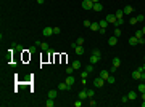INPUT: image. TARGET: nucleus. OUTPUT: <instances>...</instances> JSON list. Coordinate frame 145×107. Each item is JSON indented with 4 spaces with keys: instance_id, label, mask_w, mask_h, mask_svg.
<instances>
[{
    "instance_id": "44",
    "label": "nucleus",
    "mask_w": 145,
    "mask_h": 107,
    "mask_svg": "<svg viewBox=\"0 0 145 107\" xmlns=\"http://www.w3.org/2000/svg\"><path fill=\"white\" fill-rule=\"evenodd\" d=\"M140 80H144V81H145V70L142 72V75H140Z\"/></svg>"
},
{
    "instance_id": "16",
    "label": "nucleus",
    "mask_w": 145,
    "mask_h": 107,
    "mask_svg": "<svg viewBox=\"0 0 145 107\" xmlns=\"http://www.w3.org/2000/svg\"><path fill=\"white\" fill-rule=\"evenodd\" d=\"M69 88H71V86H68V85H66V81L58 85V89H61V91H66V89H69Z\"/></svg>"
},
{
    "instance_id": "41",
    "label": "nucleus",
    "mask_w": 145,
    "mask_h": 107,
    "mask_svg": "<svg viewBox=\"0 0 145 107\" xmlns=\"http://www.w3.org/2000/svg\"><path fill=\"white\" fill-rule=\"evenodd\" d=\"M127 101H129L127 96H123V98H121V102H127Z\"/></svg>"
},
{
    "instance_id": "47",
    "label": "nucleus",
    "mask_w": 145,
    "mask_h": 107,
    "mask_svg": "<svg viewBox=\"0 0 145 107\" xmlns=\"http://www.w3.org/2000/svg\"><path fill=\"white\" fill-rule=\"evenodd\" d=\"M142 107H145V99H144V102H142Z\"/></svg>"
},
{
    "instance_id": "10",
    "label": "nucleus",
    "mask_w": 145,
    "mask_h": 107,
    "mask_svg": "<svg viewBox=\"0 0 145 107\" xmlns=\"http://www.w3.org/2000/svg\"><path fill=\"white\" fill-rule=\"evenodd\" d=\"M74 51H76V54H84L85 50H84V46H82V45H77V46L74 48Z\"/></svg>"
},
{
    "instance_id": "5",
    "label": "nucleus",
    "mask_w": 145,
    "mask_h": 107,
    "mask_svg": "<svg viewBox=\"0 0 145 107\" xmlns=\"http://www.w3.org/2000/svg\"><path fill=\"white\" fill-rule=\"evenodd\" d=\"M116 43H118V37H116V35H113V37H110V38H108V45H110V46H115Z\"/></svg>"
},
{
    "instance_id": "35",
    "label": "nucleus",
    "mask_w": 145,
    "mask_h": 107,
    "mask_svg": "<svg viewBox=\"0 0 145 107\" xmlns=\"http://www.w3.org/2000/svg\"><path fill=\"white\" fill-rule=\"evenodd\" d=\"M89 106H90V107H95V106H97V102L94 101V98H92L90 101H89Z\"/></svg>"
},
{
    "instance_id": "48",
    "label": "nucleus",
    "mask_w": 145,
    "mask_h": 107,
    "mask_svg": "<svg viewBox=\"0 0 145 107\" xmlns=\"http://www.w3.org/2000/svg\"><path fill=\"white\" fill-rule=\"evenodd\" d=\"M92 2H94V3H97V2H100V0H92Z\"/></svg>"
},
{
    "instance_id": "1",
    "label": "nucleus",
    "mask_w": 145,
    "mask_h": 107,
    "mask_svg": "<svg viewBox=\"0 0 145 107\" xmlns=\"http://www.w3.org/2000/svg\"><path fill=\"white\" fill-rule=\"evenodd\" d=\"M82 8L84 10H92L94 8V2H92V0H82Z\"/></svg>"
},
{
    "instance_id": "37",
    "label": "nucleus",
    "mask_w": 145,
    "mask_h": 107,
    "mask_svg": "<svg viewBox=\"0 0 145 107\" xmlns=\"http://www.w3.org/2000/svg\"><path fill=\"white\" fill-rule=\"evenodd\" d=\"M60 32H61L60 27H53V34H60Z\"/></svg>"
},
{
    "instance_id": "4",
    "label": "nucleus",
    "mask_w": 145,
    "mask_h": 107,
    "mask_svg": "<svg viewBox=\"0 0 145 107\" xmlns=\"http://www.w3.org/2000/svg\"><path fill=\"white\" fill-rule=\"evenodd\" d=\"M37 46H40V50H44V51H50V46L47 43H44V42H36Z\"/></svg>"
},
{
    "instance_id": "6",
    "label": "nucleus",
    "mask_w": 145,
    "mask_h": 107,
    "mask_svg": "<svg viewBox=\"0 0 145 107\" xmlns=\"http://www.w3.org/2000/svg\"><path fill=\"white\" fill-rule=\"evenodd\" d=\"M123 11H124V15H132V13H134V8H132V5H126Z\"/></svg>"
},
{
    "instance_id": "49",
    "label": "nucleus",
    "mask_w": 145,
    "mask_h": 107,
    "mask_svg": "<svg viewBox=\"0 0 145 107\" xmlns=\"http://www.w3.org/2000/svg\"><path fill=\"white\" fill-rule=\"evenodd\" d=\"M142 32H144V35H145V27H144V29H142Z\"/></svg>"
},
{
    "instance_id": "40",
    "label": "nucleus",
    "mask_w": 145,
    "mask_h": 107,
    "mask_svg": "<svg viewBox=\"0 0 145 107\" xmlns=\"http://www.w3.org/2000/svg\"><path fill=\"white\" fill-rule=\"evenodd\" d=\"M76 43H77V45H82V43H84V38H82V37H81V38H77V40H76Z\"/></svg>"
},
{
    "instance_id": "11",
    "label": "nucleus",
    "mask_w": 145,
    "mask_h": 107,
    "mask_svg": "<svg viewBox=\"0 0 145 107\" xmlns=\"http://www.w3.org/2000/svg\"><path fill=\"white\" fill-rule=\"evenodd\" d=\"M89 29H90V30H94V32H98V29H100V24H98V22H92Z\"/></svg>"
},
{
    "instance_id": "50",
    "label": "nucleus",
    "mask_w": 145,
    "mask_h": 107,
    "mask_svg": "<svg viewBox=\"0 0 145 107\" xmlns=\"http://www.w3.org/2000/svg\"><path fill=\"white\" fill-rule=\"evenodd\" d=\"M144 69H145V66H144Z\"/></svg>"
},
{
    "instance_id": "34",
    "label": "nucleus",
    "mask_w": 145,
    "mask_h": 107,
    "mask_svg": "<svg viewBox=\"0 0 145 107\" xmlns=\"http://www.w3.org/2000/svg\"><path fill=\"white\" fill-rule=\"evenodd\" d=\"M81 106H82V99H79V101L74 102V107H81Z\"/></svg>"
},
{
    "instance_id": "3",
    "label": "nucleus",
    "mask_w": 145,
    "mask_h": 107,
    "mask_svg": "<svg viewBox=\"0 0 145 107\" xmlns=\"http://www.w3.org/2000/svg\"><path fill=\"white\" fill-rule=\"evenodd\" d=\"M42 34H44V37H50V35H53V27H44Z\"/></svg>"
},
{
    "instance_id": "18",
    "label": "nucleus",
    "mask_w": 145,
    "mask_h": 107,
    "mask_svg": "<svg viewBox=\"0 0 145 107\" xmlns=\"http://www.w3.org/2000/svg\"><path fill=\"white\" fill-rule=\"evenodd\" d=\"M115 16H116V19H123V16H124V11H123V10H118V11L115 13Z\"/></svg>"
},
{
    "instance_id": "12",
    "label": "nucleus",
    "mask_w": 145,
    "mask_h": 107,
    "mask_svg": "<svg viewBox=\"0 0 145 107\" xmlns=\"http://www.w3.org/2000/svg\"><path fill=\"white\" fill-rule=\"evenodd\" d=\"M137 96H139V94H137L136 91H131V93L127 94V98H129V101H136V99H137Z\"/></svg>"
},
{
    "instance_id": "36",
    "label": "nucleus",
    "mask_w": 145,
    "mask_h": 107,
    "mask_svg": "<svg viewBox=\"0 0 145 107\" xmlns=\"http://www.w3.org/2000/svg\"><path fill=\"white\" fill-rule=\"evenodd\" d=\"M105 32H107V29H103V27H100V29H98V34H100V35H105Z\"/></svg>"
},
{
    "instance_id": "42",
    "label": "nucleus",
    "mask_w": 145,
    "mask_h": 107,
    "mask_svg": "<svg viewBox=\"0 0 145 107\" xmlns=\"http://www.w3.org/2000/svg\"><path fill=\"white\" fill-rule=\"evenodd\" d=\"M137 40H139V43H140V45L145 43V38H144V37H142V38H137Z\"/></svg>"
},
{
    "instance_id": "9",
    "label": "nucleus",
    "mask_w": 145,
    "mask_h": 107,
    "mask_svg": "<svg viewBox=\"0 0 145 107\" xmlns=\"http://www.w3.org/2000/svg\"><path fill=\"white\" fill-rule=\"evenodd\" d=\"M92 10L98 13V11H102V10H103V5H102L100 2H97V3H94V8H92Z\"/></svg>"
},
{
    "instance_id": "20",
    "label": "nucleus",
    "mask_w": 145,
    "mask_h": 107,
    "mask_svg": "<svg viewBox=\"0 0 145 107\" xmlns=\"http://www.w3.org/2000/svg\"><path fill=\"white\" fill-rule=\"evenodd\" d=\"M56 94H58V93H56V89H50V91H48V98H52V99L56 98Z\"/></svg>"
},
{
    "instance_id": "15",
    "label": "nucleus",
    "mask_w": 145,
    "mask_h": 107,
    "mask_svg": "<svg viewBox=\"0 0 145 107\" xmlns=\"http://www.w3.org/2000/svg\"><path fill=\"white\" fill-rule=\"evenodd\" d=\"M79 99H87V89H81V93H79Z\"/></svg>"
},
{
    "instance_id": "28",
    "label": "nucleus",
    "mask_w": 145,
    "mask_h": 107,
    "mask_svg": "<svg viewBox=\"0 0 145 107\" xmlns=\"http://www.w3.org/2000/svg\"><path fill=\"white\" fill-rule=\"evenodd\" d=\"M107 81H108L110 85H113V83H115V81H116V80H115V77H111V75H110L108 78H107Z\"/></svg>"
},
{
    "instance_id": "43",
    "label": "nucleus",
    "mask_w": 145,
    "mask_h": 107,
    "mask_svg": "<svg viewBox=\"0 0 145 107\" xmlns=\"http://www.w3.org/2000/svg\"><path fill=\"white\" fill-rule=\"evenodd\" d=\"M36 48H37V45H34V46H31V48H29V51L32 53V51H36Z\"/></svg>"
},
{
    "instance_id": "24",
    "label": "nucleus",
    "mask_w": 145,
    "mask_h": 107,
    "mask_svg": "<svg viewBox=\"0 0 145 107\" xmlns=\"http://www.w3.org/2000/svg\"><path fill=\"white\" fill-rule=\"evenodd\" d=\"M71 66L74 67V69H76V70H77V69L81 67V61H72V64H71Z\"/></svg>"
},
{
    "instance_id": "19",
    "label": "nucleus",
    "mask_w": 145,
    "mask_h": 107,
    "mask_svg": "<svg viewBox=\"0 0 145 107\" xmlns=\"http://www.w3.org/2000/svg\"><path fill=\"white\" fill-rule=\"evenodd\" d=\"M45 106H47V107H53V106H55V99L48 98V99H47V102H45Z\"/></svg>"
},
{
    "instance_id": "45",
    "label": "nucleus",
    "mask_w": 145,
    "mask_h": 107,
    "mask_svg": "<svg viewBox=\"0 0 145 107\" xmlns=\"http://www.w3.org/2000/svg\"><path fill=\"white\" fill-rule=\"evenodd\" d=\"M37 3H39V5H42V3H44V2H45V0H36Z\"/></svg>"
},
{
    "instance_id": "26",
    "label": "nucleus",
    "mask_w": 145,
    "mask_h": 107,
    "mask_svg": "<svg viewBox=\"0 0 145 107\" xmlns=\"http://www.w3.org/2000/svg\"><path fill=\"white\" fill-rule=\"evenodd\" d=\"M85 89H87V88H85ZM87 98H89V99L94 98V89H87Z\"/></svg>"
},
{
    "instance_id": "25",
    "label": "nucleus",
    "mask_w": 145,
    "mask_h": 107,
    "mask_svg": "<svg viewBox=\"0 0 145 107\" xmlns=\"http://www.w3.org/2000/svg\"><path fill=\"white\" fill-rule=\"evenodd\" d=\"M137 91H139V93H144L145 91V83H140V85L137 86Z\"/></svg>"
},
{
    "instance_id": "17",
    "label": "nucleus",
    "mask_w": 145,
    "mask_h": 107,
    "mask_svg": "<svg viewBox=\"0 0 145 107\" xmlns=\"http://www.w3.org/2000/svg\"><path fill=\"white\" fill-rule=\"evenodd\" d=\"M100 77H102L103 80H107V78L110 77V72L108 70H102V72H100Z\"/></svg>"
},
{
    "instance_id": "46",
    "label": "nucleus",
    "mask_w": 145,
    "mask_h": 107,
    "mask_svg": "<svg viewBox=\"0 0 145 107\" xmlns=\"http://www.w3.org/2000/svg\"><path fill=\"white\" fill-rule=\"evenodd\" d=\"M142 99H145V91H144V93H142Z\"/></svg>"
},
{
    "instance_id": "27",
    "label": "nucleus",
    "mask_w": 145,
    "mask_h": 107,
    "mask_svg": "<svg viewBox=\"0 0 145 107\" xmlns=\"http://www.w3.org/2000/svg\"><path fill=\"white\" fill-rule=\"evenodd\" d=\"M136 37H137V38H142V37H145V35H144V32H142V30H137Z\"/></svg>"
},
{
    "instance_id": "38",
    "label": "nucleus",
    "mask_w": 145,
    "mask_h": 107,
    "mask_svg": "<svg viewBox=\"0 0 145 107\" xmlns=\"http://www.w3.org/2000/svg\"><path fill=\"white\" fill-rule=\"evenodd\" d=\"M136 18H137L139 22H142V21H144V15H139V16H136Z\"/></svg>"
},
{
    "instance_id": "29",
    "label": "nucleus",
    "mask_w": 145,
    "mask_h": 107,
    "mask_svg": "<svg viewBox=\"0 0 145 107\" xmlns=\"http://www.w3.org/2000/svg\"><path fill=\"white\" fill-rule=\"evenodd\" d=\"M92 54H95V56H98L100 59H102V51H100V50H94V53Z\"/></svg>"
},
{
    "instance_id": "23",
    "label": "nucleus",
    "mask_w": 145,
    "mask_h": 107,
    "mask_svg": "<svg viewBox=\"0 0 145 107\" xmlns=\"http://www.w3.org/2000/svg\"><path fill=\"white\" fill-rule=\"evenodd\" d=\"M76 70V69H74V67H72V66H68V67H66V74H68V75H72V72Z\"/></svg>"
},
{
    "instance_id": "7",
    "label": "nucleus",
    "mask_w": 145,
    "mask_h": 107,
    "mask_svg": "<svg viewBox=\"0 0 145 107\" xmlns=\"http://www.w3.org/2000/svg\"><path fill=\"white\" fill-rule=\"evenodd\" d=\"M74 81H76V78H74L72 75H68V77H66V85H68V86H72Z\"/></svg>"
},
{
    "instance_id": "8",
    "label": "nucleus",
    "mask_w": 145,
    "mask_h": 107,
    "mask_svg": "<svg viewBox=\"0 0 145 107\" xmlns=\"http://www.w3.org/2000/svg\"><path fill=\"white\" fill-rule=\"evenodd\" d=\"M107 21H108L110 24H116V21H118V19H116L115 15H108V16H107Z\"/></svg>"
},
{
    "instance_id": "14",
    "label": "nucleus",
    "mask_w": 145,
    "mask_h": 107,
    "mask_svg": "<svg viewBox=\"0 0 145 107\" xmlns=\"http://www.w3.org/2000/svg\"><path fill=\"white\" fill-rule=\"evenodd\" d=\"M89 61H90V64H97V63H98V61H100V58H98V56H95V54H92V56H90V59H89Z\"/></svg>"
},
{
    "instance_id": "22",
    "label": "nucleus",
    "mask_w": 145,
    "mask_h": 107,
    "mask_svg": "<svg viewBox=\"0 0 145 107\" xmlns=\"http://www.w3.org/2000/svg\"><path fill=\"white\" fill-rule=\"evenodd\" d=\"M98 24H100V27H103V29H107V26H108L110 22H108V21H107V19H102V21H100Z\"/></svg>"
},
{
    "instance_id": "2",
    "label": "nucleus",
    "mask_w": 145,
    "mask_h": 107,
    "mask_svg": "<svg viewBox=\"0 0 145 107\" xmlns=\"http://www.w3.org/2000/svg\"><path fill=\"white\" fill-rule=\"evenodd\" d=\"M103 83H105V80H103V78H102V77L98 75V77L94 80V86H97V88H102V86H103Z\"/></svg>"
},
{
    "instance_id": "13",
    "label": "nucleus",
    "mask_w": 145,
    "mask_h": 107,
    "mask_svg": "<svg viewBox=\"0 0 145 107\" xmlns=\"http://www.w3.org/2000/svg\"><path fill=\"white\" fill-rule=\"evenodd\" d=\"M137 43H139V40H137V37H136V35L129 38V45H131V46H134V45H137Z\"/></svg>"
},
{
    "instance_id": "30",
    "label": "nucleus",
    "mask_w": 145,
    "mask_h": 107,
    "mask_svg": "<svg viewBox=\"0 0 145 107\" xmlns=\"http://www.w3.org/2000/svg\"><path fill=\"white\" fill-rule=\"evenodd\" d=\"M90 24H92V22L89 21V19H85V21L82 22V26H84V27H90Z\"/></svg>"
},
{
    "instance_id": "33",
    "label": "nucleus",
    "mask_w": 145,
    "mask_h": 107,
    "mask_svg": "<svg viewBox=\"0 0 145 107\" xmlns=\"http://www.w3.org/2000/svg\"><path fill=\"white\" fill-rule=\"evenodd\" d=\"M115 35H116V37L121 35V29H119V27H116V29H115Z\"/></svg>"
},
{
    "instance_id": "32",
    "label": "nucleus",
    "mask_w": 145,
    "mask_h": 107,
    "mask_svg": "<svg viewBox=\"0 0 145 107\" xmlns=\"http://www.w3.org/2000/svg\"><path fill=\"white\" fill-rule=\"evenodd\" d=\"M85 70H87V72H89V74H90V72L94 70V64H89V66L85 67Z\"/></svg>"
},
{
    "instance_id": "21",
    "label": "nucleus",
    "mask_w": 145,
    "mask_h": 107,
    "mask_svg": "<svg viewBox=\"0 0 145 107\" xmlns=\"http://www.w3.org/2000/svg\"><path fill=\"white\" fill-rule=\"evenodd\" d=\"M113 66H115V67H119V66H121V59H119V58H113Z\"/></svg>"
},
{
    "instance_id": "31",
    "label": "nucleus",
    "mask_w": 145,
    "mask_h": 107,
    "mask_svg": "<svg viewBox=\"0 0 145 107\" xmlns=\"http://www.w3.org/2000/svg\"><path fill=\"white\" fill-rule=\"evenodd\" d=\"M81 77H82V78H87V77H89V72H87V70H82L81 72Z\"/></svg>"
},
{
    "instance_id": "39",
    "label": "nucleus",
    "mask_w": 145,
    "mask_h": 107,
    "mask_svg": "<svg viewBox=\"0 0 145 107\" xmlns=\"http://www.w3.org/2000/svg\"><path fill=\"white\" fill-rule=\"evenodd\" d=\"M137 22H139V21H137V18H131V24H132V26H134V24H137Z\"/></svg>"
}]
</instances>
